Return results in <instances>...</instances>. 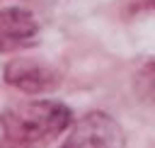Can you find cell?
<instances>
[{
    "instance_id": "obj_5",
    "label": "cell",
    "mask_w": 155,
    "mask_h": 148,
    "mask_svg": "<svg viewBox=\"0 0 155 148\" xmlns=\"http://www.w3.org/2000/svg\"><path fill=\"white\" fill-rule=\"evenodd\" d=\"M133 90H136L140 102L155 104V61L138 68V73L133 78Z\"/></svg>"
},
{
    "instance_id": "obj_4",
    "label": "cell",
    "mask_w": 155,
    "mask_h": 148,
    "mask_svg": "<svg viewBox=\"0 0 155 148\" xmlns=\"http://www.w3.org/2000/svg\"><path fill=\"white\" fill-rule=\"evenodd\" d=\"M39 34V24L34 15L24 7H5L0 10V53L17 51L31 44Z\"/></svg>"
},
{
    "instance_id": "obj_3",
    "label": "cell",
    "mask_w": 155,
    "mask_h": 148,
    "mask_svg": "<svg viewBox=\"0 0 155 148\" xmlns=\"http://www.w3.org/2000/svg\"><path fill=\"white\" fill-rule=\"evenodd\" d=\"M5 80L29 95H39V92H51L58 87L61 75L53 66L36 61V58H12L5 66Z\"/></svg>"
},
{
    "instance_id": "obj_1",
    "label": "cell",
    "mask_w": 155,
    "mask_h": 148,
    "mask_svg": "<svg viewBox=\"0 0 155 148\" xmlns=\"http://www.w3.org/2000/svg\"><path fill=\"white\" fill-rule=\"evenodd\" d=\"M70 124V109L53 99L22 102L2 114V129L10 141L19 146H34L63 133Z\"/></svg>"
},
{
    "instance_id": "obj_2",
    "label": "cell",
    "mask_w": 155,
    "mask_h": 148,
    "mask_svg": "<svg viewBox=\"0 0 155 148\" xmlns=\"http://www.w3.org/2000/svg\"><path fill=\"white\" fill-rule=\"evenodd\" d=\"M61 148H126V136L116 119L104 112H90L70 129Z\"/></svg>"
}]
</instances>
